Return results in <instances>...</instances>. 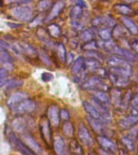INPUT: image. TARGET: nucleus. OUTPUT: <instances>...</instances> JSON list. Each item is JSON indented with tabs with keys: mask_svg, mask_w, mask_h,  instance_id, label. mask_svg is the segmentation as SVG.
I'll return each mask as SVG.
<instances>
[{
	"mask_svg": "<svg viewBox=\"0 0 138 155\" xmlns=\"http://www.w3.org/2000/svg\"><path fill=\"white\" fill-rule=\"evenodd\" d=\"M132 75L131 70L123 69H115L111 68L107 72V77L111 82L117 87H124L128 84L129 78Z\"/></svg>",
	"mask_w": 138,
	"mask_h": 155,
	"instance_id": "1",
	"label": "nucleus"
},
{
	"mask_svg": "<svg viewBox=\"0 0 138 155\" xmlns=\"http://www.w3.org/2000/svg\"><path fill=\"white\" fill-rule=\"evenodd\" d=\"M82 89L89 90V91H107L109 87L106 82H104L103 78L94 75L87 79L81 86Z\"/></svg>",
	"mask_w": 138,
	"mask_h": 155,
	"instance_id": "2",
	"label": "nucleus"
},
{
	"mask_svg": "<svg viewBox=\"0 0 138 155\" xmlns=\"http://www.w3.org/2000/svg\"><path fill=\"white\" fill-rule=\"evenodd\" d=\"M8 139L12 147L15 149L17 151H19L22 155H38L31 148L28 147L24 141L19 140L14 133L10 132L8 134Z\"/></svg>",
	"mask_w": 138,
	"mask_h": 155,
	"instance_id": "3",
	"label": "nucleus"
},
{
	"mask_svg": "<svg viewBox=\"0 0 138 155\" xmlns=\"http://www.w3.org/2000/svg\"><path fill=\"white\" fill-rule=\"evenodd\" d=\"M136 124H138V108L133 106L130 108L129 115L120 120L118 122L119 127L123 130L130 129Z\"/></svg>",
	"mask_w": 138,
	"mask_h": 155,
	"instance_id": "4",
	"label": "nucleus"
},
{
	"mask_svg": "<svg viewBox=\"0 0 138 155\" xmlns=\"http://www.w3.org/2000/svg\"><path fill=\"white\" fill-rule=\"evenodd\" d=\"M11 13L15 19L22 22L31 21L33 18V12L29 7H15L11 10Z\"/></svg>",
	"mask_w": 138,
	"mask_h": 155,
	"instance_id": "5",
	"label": "nucleus"
},
{
	"mask_svg": "<svg viewBox=\"0 0 138 155\" xmlns=\"http://www.w3.org/2000/svg\"><path fill=\"white\" fill-rule=\"evenodd\" d=\"M34 124L35 122L33 120L26 116H18L12 120V127L15 130L21 133L28 132V128H31Z\"/></svg>",
	"mask_w": 138,
	"mask_h": 155,
	"instance_id": "6",
	"label": "nucleus"
},
{
	"mask_svg": "<svg viewBox=\"0 0 138 155\" xmlns=\"http://www.w3.org/2000/svg\"><path fill=\"white\" fill-rule=\"evenodd\" d=\"M39 129L41 133V137L44 140V142L48 145H50L53 141L52 137V129H51V124L48 120V117L43 116L41 117L39 122Z\"/></svg>",
	"mask_w": 138,
	"mask_h": 155,
	"instance_id": "7",
	"label": "nucleus"
},
{
	"mask_svg": "<svg viewBox=\"0 0 138 155\" xmlns=\"http://www.w3.org/2000/svg\"><path fill=\"white\" fill-rule=\"evenodd\" d=\"M77 137L78 140L82 145L86 146H91L94 144V140L92 138L88 128L84 123L80 122L78 124V129H77Z\"/></svg>",
	"mask_w": 138,
	"mask_h": 155,
	"instance_id": "8",
	"label": "nucleus"
},
{
	"mask_svg": "<svg viewBox=\"0 0 138 155\" xmlns=\"http://www.w3.org/2000/svg\"><path fill=\"white\" fill-rule=\"evenodd\" d=\"M107 64L111 68L115 69H123V70H131L132 71V66L128 63V61L121 58L120 56L114 55L107 58Z\"/></svg>",
	"mask_w": 138,
	"mask_h": 155,
	"instance_id": "9",
	"label": "nucleus"
},
{
	"mask_svg": "<svg viewBox=\"0 0 138 155\" xmlns=\"http://www.w3.org/2000/svg\"><path fill=\"white\" fill-rule=\"evenodd\" d=\"M111 53H114L115 55L120 56L121 58H123V59H125L127 61H129V62H132L138 65V55L128 50V49H126V48H120V47H118L116 45Z\"/></svg>",
	"mask_w": 138,
	"mask_h": 155,
	"instance_id": "10",
	"label": "nucleus"
},
{
	"mask_svg": "<svg viewBox=\"0 0 138 155\" xmlns=\"http://www.w3.org/2000/svg\"><path fill=\"white\" fill-rule=\"evenodd\" d=\"M92 26L94 28H112L116 25V20L113 17L110 15H104V16H97L91 20Z\"/></svg>",
	"mask_w": 138,
	"mask_h": 155,
	"instance_id": "11",
	"label": "nucleus"
},
{
	"mask_svg": "<svg viewBox=\"0 0 138 155\" xmlns=\"http://www.w3.org/2000/svg\"><path fill=\"white\" fill-rule=\"evenodd\" d=\"M47 117L50 124L53 127L58 128L60 124V109L58 105L56 104H52L48 107V111H47Z\"/></svg>",
	"mask_w": 138,
	"mask_h": 155,
	"instance_id": "12",
	"label": "nucleus"
},
{
	"mask_svg": "<svg viewBox=\"0 0 138 155\" xmlns=\"http://www.w3.org/2000/svg\"><path fill=\"white\" fill-rule=\"evenodd\" d=\"M15 50L17 52H19L20 53H24L28 57H30L31 58H35L38 56V53L35 48L29 45L27 42H24V41H20L15 45Z\"/></svg>",
	"mask_w": 138,
	"mask_h": 155,
	"instance_id": "13",
	"label": "nucleus"
},
{
	"mask_svg": "<svg viewBox=\"0 0 138 155\" xmlns=\"http://www.w3.org/2000/svg\"><path fill=\"white\" fill-rule=\"evenodd\" d=\"M36 103L30 99H26L20 102L18 105L14 108L16 110L18 113L20 114H28L31 113L36 109Z\"/></svg>",
	"mask_w": 138,
	"mask_h": 155,
	"instance_id": "14",
	"label": "nucleus"
},
{
	"mask_svg": "<svg viewBox=\"0 0 138 155\" xmlns=\"http://www.w3.org/2000/svg\"><path fill=\"white\" fill-rule=\"evenodd\" d=\"M92 105L95 107L98 112H99L101 116L103 117V119L104 120V121L107 123L108 121L111 120V113H110V111H109L108 107L105 106L104 104H103L101 102H99V100H97L95 98H92Z\"/></svg>",
	"mask_w": 138,
	"mask_h": 155,
	"instance_id": "15",
	"label": "nucleus"
},
{
	"mask_svg": "<svg viewBox=\"0 0 138 155\" xmlns=\"http://www.w3.org/2000/svg\"><path fill=\"white\" fill-rule=\"evenodd\" d=\"M26 99H28V94L25 93V92H15L9 97V99L7 101V106L9 107L10 108L14 110V108L18 105V104L22 102L23 100Z\"/></svg>",
	"mask_w": 138,
	"mask_h": 155,
	"instance_id": "16",
	"label": "nucleus"
},
{
	"mask_svg": "<svg viewBox=\"0 0 138 155\" xmlns=\"http://www.w3.org/2000/svg\"><path fill=\"white\" fill-rule=\"evenodd\" d=\"M22 136H23V138L25 140V144H26L28 147H30L31 150H33L34 152H36L37 154L40 153L41 154L42 153V148L40 145L37 141L36 140V139L31 136V134L29 132H25V133H22Z\"/></svg>",
	"mask_w": 138,
	"mask_h": 155,
	"instance_id": "17",
	"label": "nucleus"
},
{
	"mask_svg": "<svg viewBox=\"0 0 138 155\" xmlns=\"http://www.w3.org/2000/svg\"><path fill=\"white\" fill-rule=\"evenodd\" d=\"M65 2L62 0H58V2H56L53 6V8L51 9L49 14L47 15V17L44 19L45 23L52 21L56 17H58L61 14V12H62V10L65 8Z\"/></svg>",
	"mask_w": 138,
	"mask_h": 155,
	"instance_id": "18",
	"label": "nucleus"
},
{
	"mask_svg": "<svg viewBox=\"0 0 138 155\" xmlns=\"http://www.w3.org/2000/svg\"><path fill=\"white\" fill-rule=\"evenodd\" d=\"M53 148L57 155H70L69 149H67L65 143L59 136H57L53 140Z\"/></svg>",
	"mask_w": 138,
	"mask_h": 155,
	"instance_id": "19",
	"label": "nucleus"
},
{
	"mask_svg": "<svg viewBox=\"0 0 138 155\" xmlns=\"http://www.w3.org/2000/svg\"><path fill=\"white\" fill-rule=\"evenodd\" d=\"M97 141L99 145L103 148V150H106L107 152L115 153L116 150V146L115 143L111 140L109 138L104 137L103 135H99L97 137Z\"/></svg>",
	"mask_w": 138,
	"mask_h": 155,
	"instance_id": "20",
	"label": "nucleus"
},
{
	"mask_svg": "<svg viewBox=\"0 0 138 155\" xmlns=\"http://www.w3.org/2000/svg\"><path fill=\"white\" fill-rule=\"evenodd\" d=\"M87 120L89 123L90 126L91 127V128L94 131V133H98L99 135H103L104 133V122H102L99 120L94 119L91 116H87Z\"/></svg>",
	"mask_w": 138,
	"mask_h": 155,
	"instance_id": "21",
	"label": "nucleus"
},
{
	"mask_svg": "<svg viewBox=\"0 0 138 155\" xmlns=\"http://www.w3.org/2000/svg\"><path fill=\"white\" fill-rule=\"evenodd\" d=\"M82 105H83V107H84L85 111L89 114L90 116H91V117H93V118L94 119H97V120H101L102 122H104V124L106 123V122L104 121V119H103V117L101 116V115L98 112V111L95 109V107H94L90 103H89V102L87 101H83Z\"/></svg>",
	"mask_w": 138,
	"mask_h": 155,
	"instance_id": "22",
	"label": "nucleus"
},
{
	"mask_svg": "<svg viewBox=\"0 0 138 155\" xmlns=\"http://www.w3.org/2000/svg\"><path fill=\"white\" fill-rule=\"evenodd\" d=\"M121 22L123 23L127 30L133 35H138V27L137 25L128 16L121 17Z\"/></svg>",
	"mask_w": 138,
	"mask_h": 155,
	"instance_id": "23",
	"label": "nucleus"
},
{
	"mask_svg": "<svg viewBox=\"0 0 138 155\" xmlns=\"http://www.w3.org/2000/svg\"><path fill=\"white\" fill-rule=\"evenodd\" d=\"M113 8L116 13L122 15L123 16H131L135 13L134 10L127 4H116Z\"/></svg>",
	"mask_w": 138,
	"mask_h": 155,
	"instance_id": "24",
	"label": "nucleus"
},
{
	"mask_svg": "<svg viewBox=\"0 0 138 155\" xmlns=\"http://www.w3.org/2000/svg\"><path fill=\"white\" fill-rule=\"evenodd\" d=\"M84 62L85 58L82 56H80L74 61V62L73 63L72 67H71V73L73 74H78L79 73H81L83 70H85L84 68Z\"/></svg>",
	"mask_w": 138,
	"mask_h": 155,
	"instance_id": "25",
	"label": "nucleus"
},
{
	"mask_svg": "<svg viewBox=\"0 0 138 155\" xmlns=\"http://www.w3.org/2000/svg\"><path fill=\"white\" fill-rule=\"evenodd\" d=\"M69 151L70 155H84V151L82 150L79 143L75 139H72L69 144Z\"/></svg>",
	"mask_w": 138,
	"mask_h": 155,
	"instance_id": "26",
	"label": "nucleus"
},
{
	"mask_svg": "<svg viewBox=\"0 0 138 155\" xmlns=\"http://www.w3.org/2000/svg\"><path fill=\"white\" fill-rule=\"evenodd\" d=\"M101 67V61L91 58H85L84 68L85 70H89V71H94L98 68Z\"/></svg>",
	"mask_w": 138,
	"mask_h": 155,
	"instance_id": "27",
	"label": "nucleus"
},
{
	"mask_svg": "<svg viewBox=\"0 0 138 155\" xmlns=\"http://www.w3.org/2000/svg\"><path fill=\"white\" fill-rule=\"evenodd\" d=\"M93 95H94L93 97L95 98L97 100H99V102H101L102 104H104L105 106L109 107L110 104H111V101H110V98L107 94L106 91H94Z\"/></svg>",
	"mask_w": 138,
	"mask_h": 155,
	"instance_id": "28",
	"label": "nucleus"
},
{
	"mask_svg": "<svg viewBox=\"0 0 138 155\" xmlns=\"http://www.w3.org/2000/svg\"><path fill=\"white\" fill-rule=\"evenodd\" d=\"M111 32H112V36L116 39L125 38L128 36V32L125 28L120 25H115Z\"/></svg>",
	"mask_w": 138,
	"mask_h": 155,
	"instance_id": "29",
	"label": "nucleus"
},
{
	"mask_svg": "<svg viewBox=\"0 0 138 155\" xmlns=\"http://www.w3.org/2000/svg\"><path fill=\"white\" fill-rule=\"evenodd\" d=\"M115 107H120L122 102L121 91L117 88H113L111 91V100Z\"/></svg>",
	"mask_w": 138,
	"mask_h": 155,
	"instance_id": "30",
	"label": "nucleus"
},
{
	"mask_svg": "<svg viewBox=\"0 0 138 155\" xmlns=\"http://www.w3.org/2000/svg\"><path fill=\"white\" fill-rule=\"evenodd\" d=\"M46 31L48 33L49 36L53 37V38L58 39L61 36V29L59 27V25L56 24H49L47 28H46Z\"/></svg>",
	"mask_w": 138,
	"mask_h": 155,
	"instance_id": "31",
	"label": "nucleus"
},
{
	"mask_svg": "<svg viewBox=\"0 0 138 155\" xmlns=\"http://www.w3.org/2000/svg\"><path fill=\"white\" fill-rule=\"evenodd\" d=\"M82 7L76 5L70 11V19L71 21H79L80 18L82 15Z\"/></svg>",
	"mask_w": 138,
	"mask_h": 155,
	"instance_id": "32",
	"label": "nucleus"
},
{
	"mask_svg": "<svg viewBox=\"0 0 138 155\" xmlns=\"http://www.w3.org/2000/svg\"><path fill=\"white\" fill-rule=\"evenodd\" d=\"M56 45V51L58 53V56L61 62H65L66 61V50H65V45L62 43H57L55 44Z\"/></svg>",
	"mask_w": 138,
	"mask_h": 155,
	"instance_id": "33",
	"label": "nucleus"
},
{
	"mask_svg": "<svg viewBox=\"0 0 138 155\" xmlns=\"http://www.w3.org/2000/svg\"><path fill=\"white\" fill-rule=\"evenodd\" d=\"M53 4V0H40L37 2V11L39 12H44L48 11Z\"/></svg>",
	"mask_w": 138,
	"mask_h": 155,
	"instance_id": "34",
	"label": "nucleus"
},
{
	"mask_svg": "<svg viewBox=\"0 0 138 155\" xmlns=\"http://www.w3.org/2000/svg\"><path fill=\"white\" fill-rule=\"evenodd\" d=\"M62 132L67 137H72L74 134V127L70 121H65L62 125Z\"/></svg>",
	"mask_w": 138,
	"mask_h": 155,
	"instance_id": "35",
	"label": "nucleus"
},
{
	"mask_svg": "<svg viewBox=\"0 0 138 155\" xmlns=\"http://www.w3.org/2000/svg\"><path fill=\"white\" fill-rule=\"evenodd\" d=\"M94 37V34L91 29L87 28L82 30L80 33V39L84 42H89L90 41H93Z\"/></svg>",
	"mask_w": 138,
	"mask_h": 155,
	"instance_id": "36",
	"label": "nucleus"
},
{
	"mask_svg": "<svg viewBox=\"0 0 138 155\" xmlns=\"http://www.w3.org/2000/svg\"><path fill=\"white\" fill-rule=\"evenodd\" d=\"M23 84H24L23 80L19 79V78H12V79L7 81L6 84H5V87H6V89L11 90L21 87Z\"/></svg>",
	"mask_w": 138,
	"mask_h": 155,
	"instance_id": "37",
	"label": "nucleus"
},
{
	"mask_svg": "<svg viewBox=\"0 0 138 155\" xmlns=\"http://www.w3.org/2000/svg\"><path fill=\"white\" fill-rule=\"evenodd\" d=\"M99 37L104 41H110L112 37V32H111V28H101L98 32Z\"/></svg>",
	"mask_w": 138,
	"mask_h": 155,
	"instance_id": "38",
	"label": "nucleus"
},
{
	"mask_svg": "<svg viewBox=\"0 0 138 155\" xmlns=\"http://www.w3.org/2000/svg\"><path fill=\"white\" fill-rule=\"evenodd\" d=\"M13 58L12 55L7 52L6 49L5 50H0V62L3 64H12L13 62Z\"/></svg>",
	"mask_w": 138,
	"mask_h": 155,
	"instance_id": "39",
	"label": "nucleus"
},
{
	"mask_svg": "<svg viewBox=\"0 0 138 155\" xmlns=\"http://www.w3.org/2000/svg\"><path fill=\"white\" fill-rule=\"evenodd\" d=\"M121 142H122V144H123L127 151L132 152L135 149L133 140L129 137H123L121 138Z\"/></svg>",
	"mask_w": 138,
	"mask_h": 155,
	"instance_id": "40",
	"label": "nucleus"
},
{
	"mask_svg": "<svg viewBox=\"0 0 138 155\" xmlns=\"http://www.w3.org/2000/svg\"><path fill=\"white\" fill-rule=\"evenodd\" d=\"M85 55L87 56V58H94V59H96V60L99 61H103L104 60V55H103L101 53L98 52L97 50L87 51Z\"/></svg>",
	"mask_w": 138,
	"mask_h": 155,
	"instance_id": "41",
	"label": "nucleus"
},
{
	"mask_svg": "<svg viewBox=\"0 0 138 155\" xmlns=\"http://www.w3.org/2000/svg\"><path fill=\"white\" fill-rule=\"evenodd\" d=\"M100 45L106 52H107V53H112V51H113V49L116 46V45L113 41L110 40V41H104V42L100 44Z\"/></svg>",
	"mask_w": 138,
	"mask_h": 155,
	"instance_id": "42",
	"label": "nucleus"
},
{
	"mask_svg": "<svg viewBox=\"0 0 138 155\" xmlns=\"http://www.w3.org/2000/svg\"><path fill=\"white\" fill-rule=\"evenodd\" d=\"M37 35H38L39 39L41 40V41H44V43H49L50 42V40L48 38V33L47 32L45 29L44 28H40L37 31Z\"/></svg>",
	"mask_w": 138,
	"mask_h": 155,
	"instance_id": "43",
	"label": "nucleus"
},
{
	"mask_svg": "<svg viewBox=\"0 0 138 155\" xmlns=\"http://www.w3.org/2000/svg\"><path fill=\"white\" fill-rule=\"evenodd\" d=\"M99 48L98 43L95 41H90L89 42H86L84 45L82 46V49L85 51H91V50H97Z\"/></svg>",
	"mask_w": 138,
	"mask_h": 155,
	"instance_id": "44",
	"label": "nucleus"
},
{
	"mask_svg": "<svg viewBox=\"0 0 138 155\" xmlns=\"http://www.w3.org/2000/svg\"><path fill=\"white\" fill-rule=\"evenodd\" d=\"M8 77V73L6 69L0 67V87H3L6 84Z\"/></svg>",
	"mask_w": 138,
	"mask_h": 155,
	"instance_id": "45",
	"label": "nucleus"
},
{
	"mask_svg": "<svg viewBox=\"0 0 138 155\" xmlns=\"http://www.w3.org/2000/svg\"><path fill=\"white\" fill-rule=\"evenodd\" d=\"M39 57H40V58H41V60L42 61V62L45 65H48V66H49V65H52V61H51V59L49 58V57L48 56V54L44 52V51H40L38 53Z\"/></svg>",
	"mask_w": 138,
	"mask_h": 155,
	"instance_id": "46",
	"label": "nucleus"
},
{
	"mask_svg": "<svg viewBox=\"0 0 138 155\" xmlns=\"http://www.w3.org/2000/svg\"><path fill=\"white\" fill-rule=\"evenodd\" d=\"M132 101V92L130 91L126 92V94H124V97L122 98V102H121V106L123 107L124 108H127L128 106V104Z\"/></svg>",
	"mask_w": 138,
	"mask_h": 155,
	"instance_id": "47",
	"label": "nucleus"
},
{
	"mask_svg": "<svg viewBox=\"0 0 138 155\" xmlns=\"http://www.w3.org/2000/svg\"><path fill=\"white\" fill-rule=\"evenodd\" d=\"M7 4L12 3H17V4H28L29 2H32V0H4Z\"/></svg>",
	"mask_w": 138,
	"mask_h": 155,
	"instance_id": "48",
	"label": "nucleus"
},
{
	"mask_svg": "<svg viewBox=\"0 0 138 155\" xmlns=\"http://www.w3.org/2000/svg\"><path fill=\"white\" fill-rule=\"evenodd\" d=\"M60 117L61 119H62L64 121H68L70 118V113L68 112L67 110H65V109H61V110H60Z\"/></svg>",
	"mask_w": 138,
	"mask_h": 155,
	"instance_id": "49",
	"label": "nucleus"
},
{
	"mask_svg": "<svg viewBox=\"0 0 138 155\" xmlns=\"http://www.w3.org/2000/svg\"><path fill=\"white\" fill-rule=\"evenodd\" d=\"M41 78L44 82H50L53 79V75L51 73L44 72L41 74Z\"/></svg>",
	"mask_w": 138,
	"mask_h": 155,
	"instance_id": "50",
	"label": "nucleus"
},
{
	"mask_svg": "<svg viewBox=\"0 0 138 155\" xmlns=\"http://www.w3.org/2000/svg\"><path fill=\"white\" fill-rule=\"evenodd\" d=\"M131 48H133L134 52L136 53V54L138 55V40L137 39H135V40H133V41L130 42Z\"/></svg>",
	"mask_w": 138,
	"mask_h": 155,
	"instance_id": "51",
	"label": "nucleus"
},
{
	"mask_svg": "<svg viewBox=\"0 0 138 155\" xmlns=\"http://www.w3.org/2000/svg\"><path fill=\"white\" fill-rule=\"evenodd\" d=\"M132 106L138 107V89L136 90V91L133 95V98H132Z\"/></svg>",
	"mask_w": 138,
	"mask_h": 155,
	"instance_id": "52",
	"label": "nucleus"
},
{
	"mask_svg": "<svg viewBox=\"0 0 138 155\" xmlns=\"http://www.w3.org/2000/svg\"><path fill=\"white\" fill-rule=\"evenodd\" d=\"M73 28L75 29L76 31H80L82 29V25L80 24L79 21H71Z\"/></svg>",
	"mask_w": 138,
	"mask_h": 155,
	"instance_id": "53",
	"label": "nucleus"
},
{
	"mask_svg": "<svg viewBox=\"0 0 138 155\" xmlns=\"http://www.w3.org/2000/svg\"><path fill=\"white\" fill-rule=\"evenodd\" d=\"M9 48V45L2 40H0V50H7Z\"/></svg>",
	"mask_w": 138,
	"mask_h": 155,
	"instance_id": "54",
	"label": "nucleus"
},
{
	"mask_svg": "<svg viewBox=\"0 0 138 155\" xmlns=\"http://www.w3.org/2000/svg\"><path fill=\"white\" fill-rule=\"evenodd\" d=\"M73 60H74V54L71 53H69L66 55V62H67V64H70V63L72 62Z\"/></svg>",
	"mask_w": 138,
	"mask_h": 155,
	"instance_id": "55",
	"label": "nucleus"
},
{
	"mask_svg": "<svg viewBox=\"0 0 138 155\" xmlns=\"http://www.w3.org/2000/svg\"><path fill=\"white\" fill-rule=\"evenodd\" d=\"M75 2L77 3V5L80 6L81 7H87V4L84 2V0H75Z\"/></svg>",
	"mask_w": 138,
	"mask_h": 155,
	"instance_id": "56",
	"label": "nucleus"
},
{
	"mask_svg": "<svg viewBox=\"0 0 138 155\" xmlns=\"http://www.w3.org/2000/svg\"><path fill=\"white\" fill-rule=\"evenodd\" d=\"M8 25H10L11 28H19L21 26V24H12V23H7Z\"/></svg>",
	"mask_w": 138,
	"mask_h": 155,
	"instance_id": "57",
	"label": "nucleus"
},
{
	"mask_svg": "<svg viewBox=\"0 0 138 155\" xmlns=\"http://www.w3.org/2000/svg\"><path fill=\"white\" fill-rule=\"evenodd\" d=\"M120 155H128V153H127V151L125 150L120 149Z\"/></svg>",
	"mask_w": 138,
	"mask_h": 155,
	"instance_id": "58",
	"label": "nucleus"
},
{
	"mask_svg": "<svg viewBox=\"0 0 138 155\" xmlns=\"http://www.w3.org/2000/svg\"><path fill=\"white\" fill-rule=\"evenodd\" d=\"M123 1L126 3H133V2H137L138 0H123Z\"/></svg>",
	"mask_w": 138,
	"mask_h": 155,
	"instance_id": "59",
	"label": "nucleus"
},
{
	"mask_svg": "<svg viewBox=\"0 0 138 155\" xmlns=\"http://www.w3.org/2000/svg\"><path fill=\"white\" fill-rule=\"evenodd\" d=\"M100 155H109L108 153H107V151H106V150H104L102 149L101 150H100Z\"/></svg>",
	"mask_w": 138,
	"mask_h": 155,
	"instance_id": "60",
	"label": "nucleus"
},
{
	"mask_svg": "<svg viewBox=\"0 0 138 155\" xmlns=\"http://www.w3.org/2000/svg\"><path fill=\"white\" fill-rule=\"evenodd\" d=\"M137 155H138V149H137Z\"/></svg>",
	"mask_w": 138,
	"mask_h": 155,
	"instance_id": "61",
	"label": "nucleus"
}]
</instances>
